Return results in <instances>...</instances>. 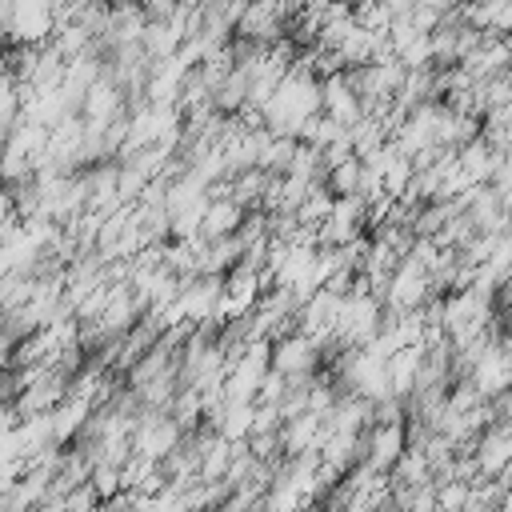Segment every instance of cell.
I'll use <instances>...</instances> for the list:
<instances>
[{
  "label": "cell",
  "mask_w": 512,
  "mask_h": 512,
  "mask_svg": "<svg viewBox=\"0 0 512 512\" xmlns=\"http://www.w3.org/2000/svg\"><path fill=\"white\" fill-rule=\"evenodd\" d=\"M324 364V348L308 332H284L272 340V368L284 376H312Z\"/></svg>",
  "instance_id": "6da1fadb"
},
{
  "label": "cell",
  "mask_w": 512,
  "mask_h": 512,
  "mask_svg": "<svg viewBox=\"0 0 512 512\" xmlns=\"http://www.w3.org/2000/svg\"><path fill=\"white\" fill-rule=\"evenodd\" d=\"M404 448H408L404 420H376V424H368V432H364V460L376 472H392V464L404 456Z\"/></svg>",
  "instance_id": "7a4b0ae2"
},
{
  "label": "cell",
  "mask_w": 512,
  "mask_h": 512,
  "mask_svg": "<svg viewBox=\"0 0 512 512\" xmlns=\"http://www.w3.org/2000/svg\"><path fill=\"white\" fill-rule=\"evenodd\" d=\"M320 92H324V112H328L340 128H352V124L364 116V100H360V92L352 88L348 68L324 76V80H320Z\"/></svg>",
  "instance_id": "3957f363"
},
{
  "label": "cell",
  "mask_w": 512,
  "mask_h": 512,
  "mask_svg": "<svg viewBox=\"0 0 512 512\" xmlns=\"http://www.w3.org/2000/svg\"><path fill=\"white\" fill-rule=\"evenodd\" d=\"M284 32H288V16H280L268 0H248L236 20V36H248L256 44H276L284 40Z\"/></svg>",
  "instance_id": "277c9868"
},
{
  "label": "cell",
  "mask_w": 512,
  "mask_h": 512,
  "mask_svg": "<svg viewBox=\"0 0 512 512\" xmlns=\"http://www.w3.org/2000/svg\"><path fill=\"white\" fill-rule=\"evenodd\" d=\"M424 352H428V344H404L388 356V380H392V392L400 400L412 396V388L420 380V368H424Z\"/></svg>",
  "instance_id": "5b68a950"
},
{
  "label": "cell",
  "mask_w": 512,
  "mask_h": 512,
  "mask_svg": "<svg viewBox=\"0 0 512 512\" xmlns=\"http://www.w3.org/2000/svg\"><path fill=\"white\" fill-rule=\"evenodd\" d=\"M244 204L236 196H212L208 200V212H204V224H200V236L204 240H216V236H228L244 224Z\"/></svg>",
  "instance_id": "8992f818"
},
{
  "label": "cell",
  "mask_w": 512,
  "mask_h": 512,
  "mask_svg": "<svg viewBox=\"0 0 512 512\" xmlns=\"http://www.w3.org/2000/svg\"><path fill=\"white\" fill-rule=\"evenodd\" d=\"M296 144H300V136H272V140L264 144V156H260V168H264V172H272V176H284V172L292 168V156H296Z\"/></svg>",
  "instance_id": "52a82bcc"
},
{
  "label": "cell",
  "mask_w": 512,
  "mask_h": 512,
  "mask_svg": "<svg viewBox=\"0 0 512 512\" xmlns=\"http://www.w3.org/2000/svg\"><path fill=\"white\" fill-rule=\"evenodd\" d=\"M360 184H364V160L360 156H348L344 164L328 168V188L336 196H360Z\"/></svg>",
  "instance_id": "ba28073f"
},
{
  "label": "cell",
  "mask_w": 512,
  "mask_h": 512,
  "mask_svg": "<svg viewBox=\"0 0 512 512\" xmlns=\"http://www.w3.org/2000/svg\"><path fill=\"white\" fill-rule=\"evenodd\" d=\"M340 132H344V128H340V124H336V120H332V116L320 108L316 116H308V120H304L300 140H304V144H312V148H328V144H332Z\"/></svg>",
  "instance_id": "9c48e42d"
},
{
  "label": "cell",
  "mask_w": 512,
  "mask_h": 512,
  "mask_svg": "<svg viewBox=\"0 0 512 512\" xmlns=\"http://www.w3.org/2000/svg\"><path fill=\"white\" fill-rule=\"evenodd\" d=\"M92 488L100 492V504L112 496V492H120V468L116 464H92Z\"/></svg>",
  "instance_id": "30bf717a"
},
{
  "label": "cell",
  "mask_w": 512,
  "mask_h": 512,
  "mask_svg": "<svg viewBox=\"0 0 512 512\" xmlns=\"http://www.w3.org/2000/svg\"><path fill=\"white\" fill-rule=\"evenodd\" d=\"M96 504H100V492L92 488V480L76 484V488L64 496V508H96Z\"/></svg>",
  "instance_id": "8fae6325"
},
{
  "label": "cell",
  "mask_w": 512,
  "mask_h": 512,
  "mask_svg": "<svg viewBox=\"0 0 512 512\" xmlns=\"http://www.w3.org/2000/svg\"><path fill=\"white\" fill-rule=\"evenodd\" d=\"M12 16H16V0H0V44H8L12 36Z\"/></svg>",
  "instance_id": "7c38bea8"
},
{
  "label": "cell",
  "mask_w": 512,
  "mask_h": 512,
  "mask_svg": "<svg viewBox=\"0 0 512 512\" xmlns=\"http://www.w3.org/2000/svg\"><path fill=\"white\" fill-rule=\"evenodd\" d=\"M328 0H300V8H324Z\"/></svg>",
  "instance_id": "4fadbf2b"
},
{
  "label": "cell",
  "mask_w": 512,
  "mask_h": 512,
  "mask_svg": "<svg viewBox=\"0 0 512 512\" xmlns=\"http://www.w3.org/2000/svg\"><path fill=\"white\" fill-rule=\"evenodd\" d=\"M4 48H8V44H0V60H4Z\"/></svg>",
  "instance_id": "5bb4252c"
}]
</instances>
